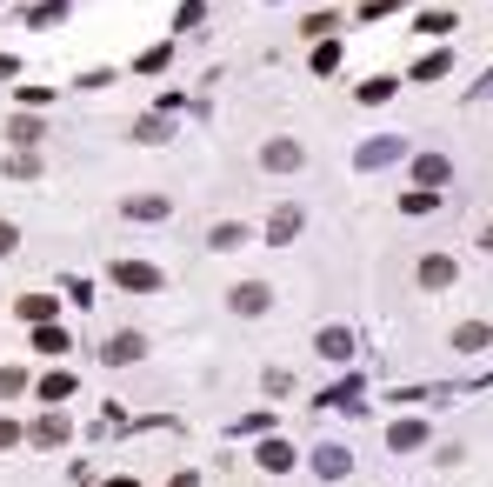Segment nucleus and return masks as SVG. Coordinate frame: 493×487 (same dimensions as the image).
<instances>
[{"label":"nucleus","mask_w":493,"mask_h":487,"mask_svg":"<svg viewBox=\"0 0 493 487\" xmlns=\"http://www.w3.org/2000/svg\"><path fill=\"white\" fill-rule=\"evenodd\" d=\"M114 280H121L127 294H154V288H160V274H154L147 261H121V267H114Z\"/></svg>","instance_id":"f257e3e1"},{"label":"nucleus","mask_w":493,"mask_h":487,"mask_svg":"<svg viewBox=\"0 0 493 487\" xmlns=\"http://www.w3.org/2000/svg\"><path fill=\"white\" fill-rule=\"evenodd\" d=\"M227 300H233V314H267V308H274V294H267L260 280H247V288H233Z\"/></svg>","instance_id":"f03ea898"},{"label":"nucleus","mask_w":493,"mask_h":487,"mask_svg":"<svg viewBox=\"0 0 493 487\" xmlns=\"http://www.w3.org/2000/svg\"><path fill=\"white\" fill-rule=\"evenodd\" d=\"M453 347H461V354H487V347H493V327H487V321L453 327Z\"/></svg>","instance_id":"7ed1b4c3"},{"label":"nucleus","mask_w":493,"mask_h":487,"mask_svg":"<svg viewBox=\"0 0 493 487\" xmlns=\"http://www.w3.org/2000/svg\"><path fill=\"white\" fill-rule=\"evenodd\" d=\"M141 354H147L141 334H114V341H107V367H127V361H141Z\"/></svg>","instance_id":"20e7f679"},{"label":"nucleus","mask_w":493,"mask_h":487,"mask_svg":"<svg viewBox=\"0 0 493 487\" xmlns=\"http://www.w3.org/2000/svg\"><path fill=\"white\" fill-rule=\"evenodd\" d=\"M21 321L47 327V321H54V294H21Z\"/></svg>","instance_id":"39448f33"},{"label":"nucleus","mask_w":493,"mask_h":487,"mask_svg":"<svg viewBox=\"0 0 493 487\" xmlns=\"http://www.w3.org/2000/svg\"><path fill=\"white\" fill-rule=\"evenodd\" d=\"M447 280H453V261H447V254H427V261H420V288H447Z\"/></svg>","instance_id":"423d86ee"},{"label":"nucleus","mask_w":493,"mask_h":487,"mask_svg":"<svg viewBox=\"0 0 493 487\" xmlns=\"http://www.w3.org/2000/svg\"><path fill=\"white\" fill-rule=\"evenodd\" d=\"M267 167H274V174H287V167H300V161H307V154H300V147L294 141H274V147H267V154H260Z\"/></svg>","instance_id":"0eeeda50"},{"label":"nucleus","mask_w":493,"mask_h":487,"mask_svg":"<svg viewBox=\"0 0 493 487\" xmlns=\"http://www.w3.org/2000/svg\"><path fill=\"white\" fill-rule=\"evenodd\" d=\"M320 354H327V361H347V354H353V334H347V327H327V334H320Z\"/></svg>","instance_id":"6e6552de"},{"label":"nucleus","mask_w":493,"mask_h":487,"mask_svg":"<svg viewBox=\"0 0 493 487\" xmlns=\"http://www.w3.org/2000/svg\"><path fill=\"white\" fill-rule=\"evenodd\" d=\"M207 241H214V254H233V247H247V227H233V221H220V227L207 234Z\"/></svg>","instance_id":"1a4fd4ad"},{"label":"nucleus","mask_w":493,"mask_h":487,"mask_svg":"<svg viewBox=\"0 0 493 487\" xmlns=\"http://www.w3.org/2000/svg\"><path fill=\"white\" fill-rule=\"evenodd\" d=\"M260 467H267V474H287V467H294V447H287V441H267V447H260Z\"/></svg>","instance_id":"9d476101"},{"label":"nucleus","mask_w":493,"mask_h":487,"mask_svg":"<svg viewBox=\"0 0 493 487\" xmlns=\"http://www.w3.org/2000/svg\"><path fill=\"white\" fill-rule=\"evenodd\" d=\"M314 467H320L327 481H340V474H347V455H340V447H320V455H314Z\"/></svg>","instance_id":"9b49d317"},{"label":"nucleus","mask_w":493,"mask_h":487,"mask_svg":"<svg viewBox=\"0 0 493 487\" xmlns=\"http://www.w3.org/2000/svg\"><path fill=\"white\" fill-rule=\"evenodd\" d=\"M387 441H394V447H420V441H427V427H420V421H400Z\"/></svg>","instance_id":"f8f14e48"},{"label":"nucleus","mask_w":493,"mask_h":487,"mask_svg":"<svg viewBox=\"0 0 493 487\" xmlns=\"http://www.w3.org/2000/svg\"><path fill=\"white\" fill-rule=\"evenodd\" d=\"M267 234H274V241H294V234H300V214H294V207H280V214H274V227H267Z\"/></svg>","instance_id":"ddd939ff"},{"label":"nucleus","mask_w":493,"mask_h":487,"mask_svg":"<svg viewBox=\"0 0 493 487\" xmlns=\"http://www.w3.org/2000/svg\"><path fill=\"white\" fill-rule=\"evenodd\" d=\"M127 214H141V221H160L167 200H154V194H147V200H127Z\"/></svg>","instance_id":"4468645a"},{"label":"nucleus","mask_w":493,"mask_h":487,"mask_svg":"<svg viewBox=\"0 0 493 487\" xmlns=\"http://www.w3.org/2000/svg\"><path fill=\"white\" fill-rule=\"evenodd\" d=\"M41 394H47V400H67V394H74V381H67V374H47Z\"/></svg>","instance_id":"2eb2a0df"},{"label":"nucleus","mask_w":493,"mask_h":487,"mask_svg":"<svg viewBox=\"0 0 493 487\" xmlns=\"http://www.w3.org/2000/svg\"><path fill=\"white\" fill-rule=\"evenodd\" d=\"M447 180V161H420V188H440Z\"/></svg>","instance_id":"dca6fc26"},{"label":"nucleus","mask_w":493,"mask_h":487,"mask_svg":"<svg viewBox=\"0 0 493 487\" xmlns=\"http://www.w3.org/2000/svg\"><path fill=\"white\" fill-rule=\"evenodd\" d=\"M33 347H41V354H67V341H60L54 327H41V334H33Z\"/></svg>","instance_id":"f3484780"},{"label":"nucleus","mask_w":493,"mask_h":487,"mask_svg":"<svg viewBox=\"0 0 493 487\" xmlns=\"http://www.w3.org/2000/svg\"><path fill=\"white\" fill-rule=\"evenodd\" d=\"M14 247H21V227H14V221H0V261H7Z\"/></svg>","instance_id":"a211bd4d"},{"label":"nucleus","mask_w":493,"mask_h":487,"mask_svg":"<svg viewBox=\"0 0 493 487\" xmlns=\"http://www.w3.org/2000/svg\"><path fill=\"white\" fill-rule=\"evenodd\" d=\"M27 388V374H21V367H7V374H0V394H21Z\"/></svg>","instance_id":"6ab92c4d"},{"label":"nucleus","mask_w":493,"mask_h":487,"mask_svg":"<svg viewBox=\"0 0 493 487\" xmlns=\"http://www.w3.org/2000/svg\"><path fill=\"white\" fill-rule=\"evenodd\" d=\"M14 441H21V427H14V421H0V447H14Z\"/></svg>","instance_id":"aec40b11"},{"label":"nucleus","mask_w":493,"mask_h":487,"mask_svg":"<svg viewBox=\"0 0 493 487\" xmlns=\"http://www.w3.org/2000/svg\"><path fill=\"white\" fill-rule=\"evenodd\" d=\"M7 74H14V60H7V54H0V80H7Z\"/></svg>","instance_id":"412c9836"},{"label":"nucleus","mask_w":493,"mask_h":487,"mask_svg":"<svg viewBox=\"0 0 493 487\" xmlns=\"http://www.w3.org/2000/svg\"><path fill=\"white\" fill-rule=\"evenodd\" d=\"M114 487H133V481H114Z\"/></svg>","instance_id":"4be33fe9"}]
</instances>
